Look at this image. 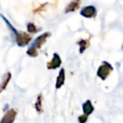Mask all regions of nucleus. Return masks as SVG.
<instances>
[{"label": "nucleus", "mask_w": 123, "mask_h": 123, "mask_svg": "<svg viewBox=\"0 0 123 123\" xmlns=\"http://www.w3.org/2000/svg\"><path fill=\"white\" fill-rule=\"evenodd\" d=\"M111 71H112V67H111V64L106 62H104V63L98 69L97 75L102 80H104V79H105L109 76V74L111 73Z\"/></svg>", "instance_id": "obj_1"}, {"label": "nucleus", "mask_w": 123, "mask_h": 123, "mask_svg": "<svg viewBox=\"0 0 123 123\" xmlns=\"http://www.w3.org/2000/svg\"><path fill=\"white\" fill-rule=\"evenodd\" d=\"M80 14L82 16H84L86 18H93L96 15L97 11L94 6H87L81 10Z\"/></svg>", "instance_id": "obj_2"}, {"label": "nucleus", "mask_w": 123, "mask_h": 123, "mask_svg": "<svg viewBox=\"0 0 123 123\" xmlns=\"http://www.w3.org/2000/svg\"><path fill=\"white\" fill-rule=\"evenodd\" d=\"M61 63H62V60H61V58H60L59 55L55 53L52 59H51V61H50L47 63V68L48 69H56L60 67Z\"/></svg>", "instance_id": "obj_3"}, {"label": "nucleus", "mask_w": 123, "mask_h": 123, "mask_svg": "<svg viewBox=\"0 0 123 123\" xmlns=\"http://www.w3.org/2000/svg\"><path fill=\"white\" fill-rule=\"evenodd\" d=\"M50 36H51V34H50L49 32H46V33H45V34L40 36L35 41V43H34L35 47H31V48H34V49H36V47L40 48L45 42H46V39H47Z\"/></svg>", "instance_id": "obj_4"}, {"label": "nucleus", "mask_w": 123, "mask_h": 123, "mask_svg": "<svg viewBox=\"0 0 123 123\" xmlns=\"http://www.w3.org/2000/svg\"><path fill=\"white\" fill-rule=\"evenodd\" d=\"M64 81H65V70L63 68H62L60 70L57 78H56V89H60L64 84Z\"/></svg>", "instance_id": "obj_5"}, {"label": "nucleus", "mask_w": 123, "mask_h": 123, "mask_svg": "<svg viewBox=\"0 0 123 123\" xmlns=\"http://www.w3.org/2000/svg\"><path fill=\"white\" fill-rule=\"evenodd\" d=\"M80 6V0H73L72 2L66 7L65 13H70L77 10Z\"/></svg>", "instance_id": "obj_6"}, {"label": "nucleus", "mask_w": 123, "mask_h": 123, "mask_svg": "<svg viewBox=\"0 0 123 123\" xmlns=\"http://www.w3.org/2000/svg\"><path fill=\"white\" fill-rule=\"evenodd\" d=\"M83 111L84 112V115H86V116H89L94 111V106L92 105L91 101L88 100L83 105Z\"/></svg>", "instance_id": "obj_7"}, {"label": "nucleus", "mask_w": 123, "mask_h": 123, "mask_svg": "<svg viewBox=\"0 0 123 123\" xmlns=\"http://www.w3.org/2000/svg\"><path fill=\"white\" fill-rule=\"evenodd\" d=\"M79 47H80V53H83L86 49L88 48V46H89V41L88 40H84V41H79Z\"/></svg>", "instance_id": "obj_8"}, {"label": "nucleus", "mask_w": 123, "mask_h": 123, "mask_svg": "<svg viewBox=\"0 0 123 123\" xmlns=\"http://www.w3.org/2000/svg\"><path fill=\"white\" fill-rule=\"evenodd\" d=\"M36 108L38 111V112L41 113L42 111V105H41V96L40 95L37 99V102L36 104Z\"/></svg>", "instance_id": "obj_9"}]
</instances>
